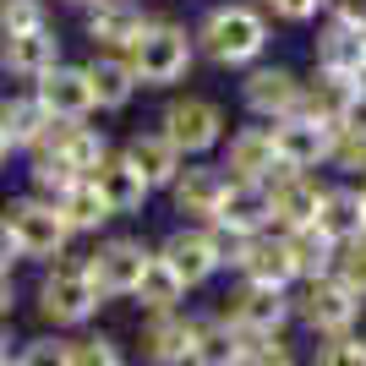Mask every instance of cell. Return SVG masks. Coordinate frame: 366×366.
I'll return each instance as SVG.
<instances>
[{"instance_id": "cell-1", "label": "cell", "mask_w": 366, "mask_h": 366, "mask_svg": "<svg viewBox=\"0 0 366 366\" xmlns=\"http://www.w3.org/2000/svg\"><path fill=\"white\" fill-rule=\"evenodd\" d=\"M192 44H197L202 61L214 66H257L262 49H268V16L252 6V0H224V6H208L202 22L192 28Z\"/></svg>"}, {"instance_id": "cell-2", "label": "cell", "mask_w": 366, "mask_h": 366, "mask_svg": "<svg viewBox=\"0 0 366 366\" xmlns=\"http://www.w3.org/2000/svg\"><path fill=\"white\" fill-rule=\"evenodd\" d=\"M99 306L104 301L93 290L82 257H61V262H49V268H39L33 312H39V322H44L49 334H82V328H93Z\"/></svg>"}, {"instance_id": "cell-3", "label": "cell", "mask_w": 366, "mask_h": 366, "mask_svg": "<svg viewBox=\"0 0 366 366\" xmlns=\"http://www.w3.org/2000/svg\"><path fill=\"white\" fill-rule=\"evenodd\" d=\"M126 66L137 76V88H175L192 76L197 66V44H192V28L186 22H169V16H153L142 39L126 49Z\"/></svg>"}, {"instance_id": "cell-4", "label": "cell", "mask_w": 366, "mask_h": 366, "mask_svg": "<svg viewBox=\"0 0 366 366\" xmlns=\"http://www.w3.org/2000/svg\"><path fill=\"white\" fill-rule=\"evenodd\" d=\"M0 219H6V229H11L16 257L22 262L49 268V262L71 257V229H66V219L55 214V202L33 197V192H16V197L0 202Z\"/></svg>"}, {"instance_id": "cell-5", "label": "cell", "mask_w": 366, "mask_h": 366, "mask_svg": "<svg viewBox=\"0 0 366 366\" xmlns=\"http://www.w3.org/2000/svg\"><path fill=\"white\" fill-rule=\"evenodd\" d=\"M181 159H208V153L224 142V109L208 93H175L164 109H159V126H153Z\"/></svg>"}, {"instance_id": "cell-6", "label": "cell", "mask_w": 366, "mask_h": 366, "mask_svg": "<svg viewBox=\"0 0 366 366\" xmlns=\"http://www.w3.org/2000/svg\"><path fill=\"white\" fill-rule=\"evenodd\" d=\"M148 257H153V246L142 235H99L93 252H82V268H88L99 301H132Z\"/></svg>"}, {"instance_id": "cell-7", "label": "cell", "mask_w": 366, "mask_h": 366, "mask_svg": "<svg viewBox=\"0 0 366 366\" xmlns=\"http://www.w3.org/2000/svg\"><path fill=\"white\" fill-rule=\"evenodd\" d=\"M229 246H235V241H229V235H219V229H208V224H175L164 241L153 246V252H159V257L181 274L186 290H202L208 279L224 274Z\"/></svg>"}, {"instance_id": "cell-8", "label": "cell", "mask_w": 366, "mask_h": 366, "mask_svg": "<svg viewBox=\"0 0 366 366\" xmlns=\"http://www.w3.org/2000/svg\"><path fill=\"white\" fill-rule=\"evenodd\" d=\"M219 317L229 328H241L246 339H279L295 322V295L290 290H268V285H235L219 306Z\"/></svg>"}, {"instance_id": "cell-9", "label": "cell", "mask_w": 366, "mask_h": 366, "mask_svg": "<svg viewBox=\"0 0 366 366\" xmlns=\"http://www.w3.org/2000/svg\"><path fill=\"white\" fill-rule=\"evenodd\" d=\"M361 295L345 290L339 279H317V285H306L295 295V322H301L312 339H339V334H355V322H361Z\"/></svg>"}, {"instance_id": "cell-10", "label": "cell", "mask_w": 366, "mask_h": 366, "mask_svg": "<svg viewBox=\"0 0 366 366\" xmlns=\"http://www.w3.org/2000/svg\"><path fill=\"white\" fill-rule=\"evenodd\" d=\"M197 312H159V317H142L137 322V339H132V350H137L142 366H186L192 350H197Z\"/></svg>"}, {"instance_id": "cell-11", "label": "cell", "mask_w": 366, "mask_h": 366, "mask_svg": "<svg viewBox=\"0 0 366 366\" xmlns=\"http://www.w3.org/2000/svg\"><path fill=\"white\" fill-rule=\"evenodd\" d=\"M241 285H268V290H290L295 285V262H290V241L279 229H262L252 241H235L229 246V262Z\"/></svg>"}, {"instance_id": "cell-12", "label": "cell", "mask_w": 366, "mask_h": 366, "mask_svg": "<svg viewBox=\"0 0 366 366\" xmlns=\"http://www.w3.org/2000/svg\"><path fill=\"white\" fill-rule=\"evenodd\" d=\"M66 61V39L61 28L49 22V28H33V33H6L0 39V76H11V82H39L44 71Z\"/></svg>"}, {"instance_id": "cell-13", "label": "cell", "mask_w": 366, "mask_h": 366, "mask_svg": "<svg viewBox=\"0 0 366 366\" xmlns=\"http://www.w3.org/2000/svg\"><path fill=\"white\" fill-rule=\"evenodd\" d=\"M224 175L241 186H268L279 181L285 169H279V153H274V132L268 126H235V132H224Z\"/></svg>"}, {"instance_id": "cell-14", "label": "cell", "mask_w": 366, "mask_h": 366, "mask_svg": "<svg viewBox=\"0 0 366 366\" xmlns=\"http://www.w3.org/2000/svg\"><path fill=\"white\" fill-rule=\"evenodd\" d=\"M301 88L306 82L290 71V66H252L246 82H241V104H246L252 121L274 126V121H285V115L301 109Z\"/></svg>"}, {"instance_id": "cell-15", "label": "cell", "mask_w": 366, "mask_h": 366, "mask_svg": "<svg viewBox=\"0 0 366 366\" xmlns=\"http://www.w3.org/2000/svg\"><path fill=\"white\" fill-rule=\"evenodd\" d=\"M224 192H229V175L219 164H208V159H186V169L175 175V186H169V208L181 214V224H214Z\"/></svg>"}, {"instance_id": "cell-16", "label": "cell", "mask_w": 366, "mask_h": 366, "mask_svg": "<svg viewBox=\"0 0 366 366\" xmlns=\"http://www.w3.org/2000/svg\"><path fill=\"white\" fill-rule=\"evenodd\" d=\"M33 153H55L61 164H71L76 175L88 181V175H99V164H104L109 153H115V142H109L104 126H93V121H49L44 142Z\"/></svg>"}, {"instance_id": "cell-17", "label": "cell", "mask_w": 366, "mask_h": 366, "mask_svg": "<svg viewBox=\"0 0 366 366\" xmlns=\"http://www.w3.org/2000/svg\"><path fill=\"white\" fill-rule=\"evenodd\" d=\"M153 16L142 0H99L93 11H82V39L93 49H109V55H126V49L142 39Z\"/></svg>"}, {"instance_id": "cell-18", "label": "cell", "mask_w": 366, "mask_h": 366, "mask_svg": "<svg viewBox=\"0 0 366 366\" xmlns=\"http://www.w3.org/2000/svg\"><path fill=\"white\" fill-rule=\"evenodd\" d=\"M274 132V153H279V169L285 175H312L317 164H328V148H334V132L306 115H285V121L268 126Z\"/></svg>"}, {"instance_id": "cell-19", "label": "cell", "mask_w": 366, "mask_h": 366, "mask_svg": "<svg viewBox=\"0 0 366 366\" xmlns=\"http://www.w3.org/2000/svg\"><path fill=\"white\" fill-rule=\"evenodd\" d=\"M322 192H328V186H322L317 175H279V181H268V224H274L279 235H295V229L317 224Z\"/></svg>"}, {"instance_id": "cell-20", "label": "cell", "mask_w": 366, "mask_h": 366, "mask_svg": "<svg viewBox=\"0 0 366 366\" xmlns=\"http://www.w3.org/2000/svg\"><path fill=\"white\" fill-rule=\"evenodd\" d=\"M33 99L49 109V121H93V88L82 76V61H61L55 71H44L33 82Z\"/></svg>"}, {"instance_id": "cell-21", "label": "cell", "mask_w": 366, "mask_h": 366, "mask_svg": "<svg viewBox=\"0 0 366 366\" xmlns=\"http://www.w3.org/2000/svg\"><path fill=\"white\" fill-rule=\"evenodd\" d=\"M295 115H306V121L328 126V132H339L345 121H355L361 115V99H355V76H334V71H317L312 82L301 88V109Z\"/></svg>"}, {"instance_id": "cell-22", "label": "cell", "mask_w": 366, "mask_h": 366, "mask_svg": "<svg viewBox=\"0 0 366 366\" xmlns=\"http://www.w3.org/2000/svg\"><path fill=\"white\" fill-rule=\"evenodd\" d=\"M82 76H88V88H93V109L99 115H121L142 93L132 66H126V55H109V49H93L88 61H82Z\"/></svg>"}, {"instance_id": "cell-23", "label": "cell", "mask_w": 366, "mask_h": 366, "mask_svg": "<svg viewBox=\"0 0 366 366\" xmlns=\"http://www.w3.org/2000/svg\"><path fill=\"white\" fill-rule=\"evenodd\" d=\"M219 235H229V241H252V235H262V229H274L268 224V186H241V181H229L224 202H219V214L214 224Z\"/></svg>"}, {"instance_id": "cell-24", "label": "cell", "mask_w": 366, "mask_h": 366, "mask_svg": "<svg viewBox=\"0 0 366 366\" xmlns=\"http://www.w3.org/2000/svg\"><path fill=\"white\" fill-rule=\"evenodd\" d=\"M115 153H121L126 164L137 169L142 181H148V192H169V186H175V175L186 169V159L169 148L159 132H132V137H126Z\"/></svg>"}, {"instance_id": "cell-25", "label": "cell", "mask_w": 366, "mask_h": 366, "mask_svg": "<svg viewBox=\"0 0 366 366\" xmlns=\"http://www.w3.org/2000/svg\"><path fill=\"white\" fill-rule=\"evenodd\" d=\"M93 186H99V197H104V208H109V219H137L142 208H148V181H142L137 169L126 164L121 153H109L104 164H99V175H88Z\"/></svg>"}, {"instance_id": "cell-26", "label": "cell", "mask_w": 366, "mask_h": 366, "mask_svg": "<svg viewBox=\"0 0 366 366\" xmlns=\"http://www.w3.org/2000/svg\"><path fill=\"white\" fill-rule=\"evenodd\" d=\"M0 132H6V142H11L16 153H33L39 142H44V132H49V109L33 99V88H22V93H0Z\"/></svg>"}, {"instance_id": "cell-27", "label": "cell", "mask_w": 366, "mask_h": 366, "mask_svg": "<svg viewBox=\"0 0 366 366\" xmlns=\"http://www.w3.org/2000/svg\"><path fill=\"white\" fill-rule=\"evenodd\" d=\"M317 229H322L334 246L361 241V235H366V202H361V186H328V192H322V208H317Z\"/></svg>"}, {"instance_id": "cell-28", "label": "cell", "mask_w": 366, "mask_h": 366, "mask_svg": "<svg viewBox=\"0 0 366 366\" xmlns=\"http://www.w3.org/2000/svg\"><path fill=\"white\" fill-rule=\"evenodd\" d=\"M186 295H192V290L181 285V274L153 252L148 268H142V279H137V290H132V306H137L142 317H159V312H181Z\"/></svg>"}, {"instance_id": "cell-29", "label": "cell", "mask_w": 366, "mask_h": 366, "mask_svg": "<svg viewBox=\"0 0 366 366\" xmlns=\"http://www.w3.org/2000/svg\"><path fill=\"white\" fill-rule=\"evenodd\" d=\"M361 66H366V33L345 28V22H328V28L317 33V71L355 76Z\"/></svg>"}, {"instance_id": "cell-30", "label": "cell", "mask_w": 366, "mask_h": 366, "mask_svg": "<svg viewBox=\"0 0 366 366\" xmlns=\"http://www.w3.org/2000/svg\"><path fill=\"white\" fill-rule=\"evenodd\" d=\"M246 345L252 339L241 334V328H229L224 317H202L197 322V350H192V366H241L246 361Z\"/></svg>"}, {"instance_id": "cell-31", "label": "cell", "mask_w": 366, "mask_h": 366, "mask_svg": "<svg viewBox=\"0 0 366 366\" xmlns=\"http://www.w3.org/2000/svg\"><path fill=\"white\" fill-rule=\"evenodd\" d=\"M290 241V262H295V279L301 285H317V279H334V262H339V246L322 235L317 224L295 229V235H285Z\"/></svg>"}, {"instance_id": "cell-32", "label": "cell", "mask_w": 366, "mask_h": 366, "mask_svg": "<svg viewBox=\"0 0 366 366\" xmlns=\"http://www.w3.org/2000/svg\"><path fill=\"white\" fill-rule=\"evenodd\" d=\"M55 214L66 219V229H71V241L76 235H104L115 219H109V208H104V197H99V186L93 181H76L71 192H66L61 202H55Z\"/></svg>"}, {"instance_id": "cell-33", "label": "cell", "mask_w": 366, "mask_h": 366, "mask_svg": "<svg viewBox=\"0 0 366 366\" xmlns=\"http://www.w3.org/2000/svg\"><path fill=\"white\" fill-rule=\"evenodd\" d=\"M71 366H132V345L104 328H82L71 334Z\"/></svg>"}, {"instance_id": "cell-34", "label": "cell", "mask_w": 366, "mask_h": 366, "mask_svg": "<svg viewBox=\"0 0 366 366\" xmlns=\"http://www.w3.org/2000/svg\"><path fill=\"white\" fill-rule=\"evenodd\" d=\"M82 181L71 164H61L55 153H28V192L33 197H44V202H61L71 186Z\"/></svg>"}, {"instance_id": "cell-35", "label": "cell", "mask_w": 366, "mask_h": 366, "mask_svg": "<svg viewBox=\"0 0 366 366\" xmlns=\"http://www.w3.org/2000/svg\"><path fill=\"white\" fill-rule=\"evenodd\" d=\"M16 366H71V334H33V339H16L11 350Z\"/></svg>"}, {"instance_id": "cell-36", "label": "cell", "mask_w": 366, "mask_h": 366, "mask_svg": "<svg viewBox=\"0 0 366 366\" xmlns=\"http://www.w3.org/2000/svg\"><path fill=\"white\" fill-rule=\"evenodd\" d=\"M328 164L345 169V175H366V121H345L334 132V148H328Z\"/></svg>"}, {"instance_id": "cell-37", "label": "cell", "mask_w": 366, "mask_h": 366, "mask_svg": "<svg viewBox=\"0 0 366 366\" xmlns=\"http://www.w3.org/2000/svg\"><path fill=\"white\" fill-rule=\"evenodd\" d=\"M33 28H49V0H0V39Z\"/></svg>"}, {"instance_id": "cell-38", "label": "cell", "mask_w": 366, "mask_h": 366, "mask_svg": "<svg viewBox=\"0 0 366 366\" xmlns=\"http://www.w3.org/2000/svg\"><path fill=\"white\" fill-rule=\"evenodd\" d=\"M306 366H366V339L361 334H339V339H317V350Z\"/></svg>"}, {"instance_id": "cell-39", "label": "cell", "mask_w": 366, "mask_h": 366, "mask_svg": "<svg viewBox=\"0 0 366 366\" xmlns=\"http://www.w3.org/2000/svg\"><path fill=\"white\" fill-rule=\"evenodd\" d=\"M334 279L345 285V290H355L366 301V235L350 246H339V262H334Z\"/></svg>"}, {"instance_id": "cell-40", "label": "cell", "mask_w": 366, "mask_h": 366, "mask_svg": "<svg viewBox=\"0 0 366 366\" xmlns=\"http://www.w3.org/2000/svg\"><path fill=\"white\" fill-rule=\"evenodd\" d=\"M241 366H301V355H295V345L285 334L279 339H252L246 345V361Z\"/></svg>"}, {"instance_id": "cell-41", "label": "cell", "mask_w": 366, "mask_h": 366, "mask_svg": "<svg viewBox=\"0 0 366 366\" xmlns=\"http://www.w3.org/2000/svg\"><path fill=\"white\" fill-rule=\"evenodd\" d=\"M274 16H285V22H312V16L328 6V0H262Z\"/></svg>"}, {"instance_id": "cell-42", "label": "cell", "mask_w": 366, "mask_h": 366, "mask_svg": "<svg viewBox=\"0 0 366 366\" xmlns=\"http://www.w3.org/2000/svg\"><path fill=\"white\" fill-rule=\"evenodd\" d=\"M16 301H22V285H16V274H0V328H11Z\"/></svg>"}, {"instance_id": "cell-43", "label": "cell", "mask_w": 366, "mask_h": 366, "mask_svg": "<svg viewBox=\"0 0 366 366\" xmlns=\"http://www.w3.org/2000/svg\"><path fill=\"white\" fill-rule=\"evenodd\" d=\"M334 6V22H345V28H361L366 33V0H328Z\"/></svg>"}, {"instance_id": "cell-44", "label": "cell", "mask_w": 366, "mask_h": 366, "mask_svg": "<svg viewBox=\"0 0 366 366\" xmlns=\"http://www.w3.org/2000/svg\"><path fill=\"white\" fill-rule=\"evenodd\" d=\"M16 268H22V257H16V241L6 229V219H0V274H16Z\"/></svg>"}, {"instance_id": "cell-45", "label": "cell", "mask_w": 366, "mask_h": 366, "mask_svg": "<svg viewBox=\"0 0 366 366\" xmlns=\"http://www.w3.org/2000/svg\"><path fill=\"white\" fill-rule=\"evenodd\" d=\"M11 350H16V334H11V328H0V361H6Z\"/></svg>"}, {"instance_id": "cell-46", "label": "cell", "mask_w": 366, "mask_h": 366, "mask_svg": "<svg viewBox=\"0 0 366 366\" xmlns=\"http://www.w3.org/2000/svg\"><path fill=\"white\" fill-rule=\"evenodd\" d=\"M11 153H16V148H11V142H6V132H0V169L11 164Z\"/></svg>"}, {"instance_id": "cell-47", "label": "cell", "mask_w": 366, "mask_h": 366, "mask_svg": "<svg viewBox=\"0 0 366 366\" xmlns=\"http://www.w3.org/2000/svg\"><path fill=\"white\" fill-rule=\"evenodd\" d=\"M61 6H71V11H93L99 0H61Z\"/></svg>"}, {"instance_id": "cell-48", "label": "cell", "mask_w": 366, "mask_h": 366, "mask_svg": "<svg viewBox=\"0 0 366 366\" xmlns=\"http://www.w3.org/2000/svg\"><path fill=\"white\" fill-rule=\"evenodd\" d=\"M0 366H16V361H11V355H6V361H0Z\"/></svg>"}, {"instance_id": "cell-49", "label": "cell", "mask_w": 366, "mask_h": 366, "mask_svg": "<svg viewBox=\"0 0 366 366\" xmlns=\"http://www.w3.org/2000/svg\"><path fill=\"white\" fill-rule=\"evenodd\" d=\"M361 202H366V181H361Z\"/></svg>"}, {"instance_id": "cell-50", "label": "cell", "mask_w": 366, "mask_h": 366, "mask_svg": "<svg viewBox=\"0 0 366 366\" xmlns=\"http://www.w3.org/2000/svg\"><path fill=\"white\" fill-rule=\"evenodd\" d=\"M186 366H192V361H186Z\"/></svg>"}, {"instance_id": "cell-51", "label": "cell", "mask_w": 366, "mask_h": 366, "mask_svg": "<svg viewBox=\"0 0 366 366\" xmlns=\"http://www.w3.org/2000/svg\"><path fill=\"white\" fill-rule=\"evenodd\" d=\"M361 339H366V334H361Z\"/></svg>"}]
</instances>
